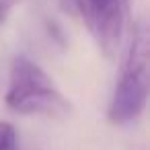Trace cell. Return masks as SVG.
Returning <instances> with one entry per match:
<instances>
[{
  "mask_svg": "<svg viewBox=\"0 0 150 150\" xmlns=\"http://www.w3.org/2000/svg\"><path fill=\"white\" fill-rule=\"evenodd\" d=\"M0 150H19L17 127L11 121L0 119Z\"/></svg>",
  "mask_w": 150,
  "mask_h": 150,
  "instance_id": "cell-4",
  "label": "cell"
},
{
  "mask_svg": "<svg viewBox=\"0 0 150 150\" xmlns=\"http://www.w3.org/2000/svg\"><path fill=\"white\" fill-rule=\"evenodd\" d=\"M150 91V39L144 21L134 23L123 60L119 66V76L109 101L107 117L115 125L132 123L142 115L148 103Z\"/></svg>",
  "mask_w": 150,
  "mask_h": 150,
  "instance_id": "cell-1",
  "label": "cell"
},
{
  "mask_svg": "<svg viewBox=\"0 0 150 150\" xmlns=\"http://www.w3.org/2000/svg\"><path fill=\"white\" fill-rule=\"evenodd\" d=\"M4 103L11 111L21 115L68 117L72 111V105L52 76L27 56H17L11 62Z\"/></svg>",
  "mask_w": 150,
  "mask_h": 150,
  "instance_id": "cell-2",
  "label": "cell"
},
{
  "mask_svg": "<svg viewBox=\"0 0 150 150\" xmlns=\"http://www.w3.org/2000/svg\"><path fill=\"white\" fill-rule=\"evenodd\" d=\"M23 2V0H0V25H4L11 13Z\"/></svg>",
  "mask_w": 150,
  "mask_h": 150,
  "instance_id": "cell-5",
  "label": "cell"
},
{
  "mask_svg": "<svg viewBox=\"0 0 150 150\" xmlns=\"http://www.w3.org/2000/svg\"><path fill=\"white\" fill-rule=\"evenodd\" d=\"M132 0H74L99 52L113 58L121 45Z\"/></svg>",
  "mask_w": 150,
  "mask_h": 150,
  "instance_id": "cell-3",
  "label": "cell"
}]
</instances>
